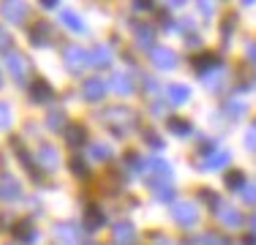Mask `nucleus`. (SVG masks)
<instances>
[{"instance_id": "7ed1b4c3", "label": "nucleus", "mask_w": 256, "mask_h": 245, "mask_svg": "<svg viewBox=\"0 0 256 245\" xmlns=\"http://www.w3.org/2000/svg\"><path fill=\"white\" fill-rule=\"evenodd\" d=\"M104 118L112 122V128H118V134H126V128L131 126V122H136L134 112H128V109H123V106H118V109H112V112H106Z\"/></svg>"}, {"instance_id": "a878e982", "label": "nucleus", "mask_w": 256, "mask_h": 245, "mask_svg": "<svg viewBox=\"0 0 256 245\" xmlns=\"http://www.w3.org/2000/svg\"><path fill=\"white\" fill-rule=\"evenodd\" d=\"M169 98H172L174 104H186L188 98H191V90H188L186 84H172V88H169Z\"/></svg>"}, {"instance_id": "c85d7f7f", "label": "nucleus", "mask_w": 256, "mask_h": 245, "mask_svg": "<svg viewBox=\"0 0 256 245\" xmlns=\"http://www.w3.org/2000/svg\"><path fill=\"white\" fill-rule=\"evenodd\" d=\"M46 122H50V128H52V131H58V128H66V126H63L66 118H63V112H60V109H54V112H50V120H46Z\"/></svg>"}, {"instance_id": "c9c22d12", "label": "nucleus", "mask_w": 256, "mask_h": 245, "mask_svg": "<svg viewBox=\"0 0 256 245\" xmlns=\"http://www.w3.org/2000/svg\"><path fill=\"white\" fill-rule=\"evenodd\" d=\"M246 144H248V150H254V152H256V126L246 134Z\"/></svg>"}, {"instance_id": "79ce46f5", "label": "nucleus", "mask_w": 256, "mask_h": 245, "mask_svg": "<svg viewBox=\"0 0 256 245\" xmlns=\"http://www.w3.org/2000/svg\"><path fill=\"white\" fill-rule=\"evenodd\" d=\"M242 245H256V234H246L242 237Z\"/></svg>"}, {"instance_id": "0eeeda50", "label": "nucleus", "mask_w": 256, "mask_h": 245, "mask_svg": "<svg viewBox=\"0 0 256 245\" xmlns=\"http://www.w3.org/2000/svg\"><path fill=\"white\" fill-rule=\"evenodd\" d=\"M88 66H96V68H106V66H112V49L109 46H93L88 52Z\"/></svg>"}, {"instance_id": "b1692460", "label": "nucleus", "mask_w": 256, "mask_h": 245, "mask_svg": "<svg viewBox=\"0 0 256 245\" xmlns=\"http://www.w3.org/2000/svg\"><path fill=\"white\" fill-rule=\"evenodd\" d=\"M169 131L178 134V136H188L191 134V122L182 118H169Z\"/></svg>"}, {"instance_id": "dca6fc26", "label": "nucleus", "mask_w": 256, "mask_h": 245, "mask_svg": "<svg viewBox=\"0 0 256 245\" xmlns=\"http://www.w3.org/2000/svg\"><path fill=\"white\" fill-rule=\"evenodd\" d=\"M14 237H16L20 242L33 245V242H36V229H33V220H20V224L14 226Z\"/></svg>"}, {"instance_id": "5701e85b", "label": "nucleus", "mask_w": 256, "mask_h": 245, "mask_svg": "<svg viewBox=\"0 0 256 245\" xmlns=\"http://www.w3.org/2000/svg\"><path fill=\"white\" fill-rule=\"evenodd\" d=\"M66 128H68V131H66V139H68V144H74V147L84 144L88 134H84V128H82V126H66Z\"/></svg>"}, {"instance_id": "9b49d317", "label": "nucleus", "mask_w": 256, "mask_h": 245, "mask_svg": "<svg viewBox=\"0 0 256 245\" xmlns=\"http://www.w3.org/2000/svg\"><path fill=\"white\" fill-rule=\"evenodd\" d=\"M106 88H112L114 93H120V96H131L134 93V76L131 74H112V82H109Z\"/></svg>"}, {"instance_id": "39448f33", "label": "nucleus", "mask_w": 256, "mask_h": 245, "mask_svg": "<svg viewBox=\"0 0 256 245\" xmlns=\"http://www.w3.org/2000/svg\"><path fill=\"white\" fill-rule=\"evenodd\" d=\"M112 234H114V242H118V245H134V242H136V229H134V224H128V220L114 224L112 226Z\"/></svg>"}, {"instance_id": "4468645a", "label": "nucleus", "mask_w": 256, "mask_h": 245, "mask_svg": "<svg viewBox=\"0 0 256 245\" xmlns=\"http://www.w3.org/2000/svg\"><path fill=\"white\" fill-rule=\"evenodd\" d=\"M38 164H41V169H46V172L58 169L60 166V152L54 150V147H41L38 150Z\"/></svg>"}, {"instance_id": "4be33fe9", "label": "nucleus", "mask_w": 256, "mask_h": 245, "mask_svg": "<svg viewBox=\"0 0 256 245\" xmlns=\"http://www.w3.org/2000/svg\"><path fill=\"white\" fill-rule=\"evenodd\" d=\"M88 156L93 158V161H109V158H112V150H109V144H104V142H96V144H90Z\"/></svg>"}, {"instance_id": "f257e3e1", "label": "nucleus", "mask_w": 256, "mask_h": 245, "mask_svg": "<svg viewBox=\"0 0 256 245\" xmlns=\"http://www.w3.org/2000/svg\"><path fill=\"white\" fill-rule=\"evenodd\" d=\"M148 172H150V186L153 188H164L172 180V166H169L166 161H161V158H153V161L148 164Z\"/></svg>"}, {"instance_id": "c03bdc74", "label": "nucleus", "mask_w": 256, "mask_h": 245, "mask_svg": "<svg viewBox=\"0 0 256 245\" xmlns=\"http://www.w3.org/2000/svg\"><path fill=\"white\" fill-rule=\"evenodd\" d=\"M148 90L150 93H158V82H148Z\"/></svg>"}, {"instance_id": "6e6552de", "label": "nucleus", "mask_w": 256, "mask_h": 245, "mask_svg": "<svg viewBox=\"0 0 256 245\" xmlns=\"http://www.w3.org/2000/svg\"><path fill=\"white\" fill-rule=\"evenodd\" d=\"M25 14H28L25 3H3L0 6V16L8 20V22H14V24H20L22 20H25Z\"/></svg>"}, {"instance_id": "412c9836", "label": "nucleus", "mask_w": 256, "mask_h": 245, "mask_svg": "<svg viewBox=\"0 0 256 245\" xmlns=\"http://www.w3.org/2000/svg\"><path fill=\"white\" fill-rule=\"evenodd\" d=\"M84 224H88L90 232H96V229H101V226L106 224V218H104V212L98 210V207H90V210H88V218H84Z\"/></svg>"}, {"instance_id": "f3484780", "label": "nucleus", "mask_w": 256, "mask_h": 245, "mask_svg": "<svg viewBox=\"0 0 256 245\" xmlns=\"http://www.w3.org/2000/svg\"><path fill=\"white\" fill-rule=\"evenodd\" d=\"M54 234H58V240L63 245H79V232H76V226H71V224H60L58 229H54Z\"/></svg>"}, {"instance_id": "c756f323", "label": "nucleus", "mask_w": 256, "mask_h": 245, "mask_svg": "<svg viewBox=\"0 0 256 245\" xmlns=\"http://www.w3.org/2000/svg\"><path fill=\"white\" fill-rule=\"evenodd\" d=\"M11 120H14V114H11V106H8V104H0V128H8Z\"/></svg>"}, {"instance_id": "f704fd0d", "label": "nucleus", "mask_w": 256, "mask_h": 245, "mask_svg": "<svg viewBox=\"0 0 256 245\" xmlns=\"http://www.w3.org/2000/svg\"><path fill=\"white\" fill-rule=\"evenodd\" d=\"M240 196H242V202H248V204H256V188H242Z\"/></svg>"}, {"instance_id": "20e7f679", "label": "nucleus", "mask_w": 256, "mask_h": 245, "mask_svg": "<svg viewBox=\"0 0 256 245\" xmlns=\"http://www.w3.org/2000/svg\"><path fill=\"white\" fill-rule=\"evenodd\" d=\"M6 68L11 71V76H14L16 82H22L30 71V60L25 54H8V58H6Z\"/></svg>"}, {"instance_id": "1a4fd4ad", "label": "nucleus", "mask_w": 256, "mask_h": 245, "mask_svg": "<svg viewBox=\"0 0 256 245\" xmlns=\"http://www.w3.org/2000/svg\"><path fill=\"white\" fill-rule=\"evenodd\" d=\"M153 63L158 66V68L169 71V68H174V66H178V54H174L172 49H166V46H156L153 49Z\"/></svg>"}, {"instance_id": "4c0bfd02", "label": "nucleus", "mask_w": 256, "mask_h": 245, "mask_svg": "<svg viewBox=\"0 0 256 245\" xmlns=\"http://www.w3.org/2000/svg\"><path fill=\"white\" fill-rule=\"evenodd\" d=\"M202 199H204L210 207H218V196L212 194V191H202Z\"/></svg>"}, {"instance_id": "58836bf2", "label": "nucleus", "mask_w": 256, "mask_h": 245, "mask_svg": "<svg viewBox=\"0 0 256 245\" xmlns=\"http://www.w3.org/2000/svg\"><path fill=\"white\" fill-rule=\"evenodd\" d=\"M148 144H153V147H158V150H161V147H164V139L158 136V134H148Z\"/></svg>"}, {"instance_id": "7c9ffc66", "label": "nucleus", "mask_w": 256, "mask_h": 245, "mask_svg": "<svg viewBox=\"0 0 256 245\" xmlns=\"http://www.w3.org/2000/svg\"><path fill=\"white\" fill-rule=\"evenodd\" d=\"M71 169H74V174H79V177L88 174V164H84L82 158H71Z\"/></svg>"}, {"instance_id": "ea45409f", "label": "nucleus", "mask_w": 256, "mask_h": 245, "mask_svg": "<svg viewBox=\"0 0 256 245\" xmlns=\"http://www.w3.org/2000/svg\"><path fill=\"white\" fill-rule=\"evenodd\" d=\"M199 11H202L204 16H212V11H216V6H212V3H199Z\"/></svg>"}, {"instance_id": "aec40b11", "label": "nucleus", "mask_w": 256, "mask_h": 245, "mask_svg": "<svg viewBox=\"0 0 256 245\" xmlns=\"http://www.w3.org/2000/svg\"><path fill=\"white\" fill-rule=\"evenodd\" d=\"M232 161V156H229V152H221V150H212L210 152V156H207L204 158V169H224V166H226V164Z\"/></svg>"}, {"instance_id": "cd10ccee", "label": "nucleus", "mask_w": 256, "mask_h": 245, "mask_svg": "<svg viewBox=\"0 0 256 245\" xmlns=\"http://www.w3.org/2000/svg\"><path fill=\"white\" fill-rule=\"evenodd\" d=\"M224 182H226V188H240V191H242V182H246V174H242V172H226Z\"/></svg>"}, {"instance_id": "f03ea898", "label": "nucleus", "mask_w": 256, "mask_h": 245, "mask_svg": "<svg viewBox=\"0 0 256 245\" xmlns=\"http://www.w3.org/2000/svg\"><path fill=\"white\" fill-rule=\"evenodd\" d=\"M172 216L180 226H194L199 220V210H196V204H191V202H180V204H174Z\"/></svg>"}, {"instance_id": "473e14b6", "label": "nucleus", "mask_w": 256, "mask_h": 245, "mask_svg": "<svg viewBox=\"0 0 256 245\" xmlns=\"http://www.w3.org/2000/svg\"><path fill=\"white\" fill-rule=\"evenodd\" d=\"M226 112H229V114H234V118H237V114H246V104L229 101V104H226Z\"/></svg>"}, {"instance_id": "9d476101", "label": "nucleus", "mask_w": 256, "mask_h": 245, "mask_svg": "<svg viewBox=\"0 0 256 245\" xmlns=\"http://www.w3.org/2000/svg\"><path fill=\"white\" fill-rule=\"evenodd\" d=\"M66 66H68L71 71H82L84 66H88V52L79 46H68L66 49Z\"/></svg>"}, {"instance_id": "72a5a7b5", "label": "nucleus", "mask_w": 256, "mask_h": 245, "mask_svg": "<svg viewBox=\"0 0 256 245\" xmlns=\"http://www.w3.org/2000/svg\"><path fill=\"white\" fill-rule=\"evenodd\" d=\"M156 194H158V199H161V202H172L174 199V191H172V188H166V186L156 188Z\"/></svg>"}, {"instance_id": "2f4dec72", "label": "nucleus", "mask_w": 256, "mask_h": 245, "mask_svg": "<svg viewBox=\"0 0 256 245\" xmlns=\"http://www.w3.org/2000/svg\"><path fill=\"white\" fill-rule=\"evenodd\" d=\"M202 242H204V245H232L226 237H218V234H204Z\"/></svg>"}, {"instance_id": "bb28decb", "label": "nucleus", "mask_w": 256, "mask_h": 245, "mask_svg": "<svg viewBox=\"0 0 256 245\" xmlns=\"http://www.w3.org/2000/svg\"><path fill=\"white\" fill-rule=\"evenodd\" d=\"M63 24H66V28H71V30H76V33H84V30H88V28H84V22L79 20L76 14H68V11L63 14Z\"/></svg>"}, {"instance_id": "423d86ee", "label": "nucleus", "mask_w": 256, "mask_h": 245, "mask_svg": "<svg viewBox=\"0 0 256 245\" xmlns=\"http://www.w3.org/2000/svg\"><path fill=\"white\" fill-rule=\"evenodd\" d=\"M20 194H22V186H20V180H16V177L0 174V196H3V199L16 202V199H20Z\"/></svg>"}, {"instance_id": "a211bd4d", "label": "nucleus", "mask_w": 256, "mask_h": 245, "mask_svg": "<svg viewBox=\"0 0 256 245\" xmlns=\"http://www.w3.org/2000/svg\"><path fill=\"white\" fill-rule=\"evenodd\" d=\"M30 98H33V101H38V104H46L52 98V88L44 82V79H36V82L30 84Z\"/></svg>"}, {"instance_id": "37998d69", "label": "nucleus", "mask_w": 256, "mask_h": 245, "mask_svg": "<svg viewBox=\"0 0 256 245\" xmlns=\"http://www.w3.org/2000/svg\"><path fill=\"white\" fill-rule=\"evenodd\" d=\"M150 112L158 118V114H164V106H161V104H153V106H150Z\"/></svg>"}, {"instance_id": "a18cd8bd", "label": "nucleus", "mask_w": 256, "mask_h": 245, "mask_svg": "<svg viewBox=\"0 0 256 245\" xmlns=\"http://www.w3.org/2000/svg\"><path fill=\"white\" fill-rule=\"evenodd\" d=\"M156 245H178V242H172V240H158Z\"/></svg>"}, {"instance_id": "393cba45", "label": "nucleus", "mask_w": 256, "mask_h": 245, "mask_svg": "<svg viewBox=\"0 0 256 245\" xmlns=\"http://www.w3.org/2000/svg\"><path fill=\"white\" fill-rule=\"evenodd\" d=\"M218 218H221L226 226H242V216L237 210H232V207H221V216Z\"/></svg>"}, {"instance_id": "a19ab883", "label": "nucleus", "mask_w": 256, "mask_h": 245, "mask_svg": "<svg viewBox=\"0 0 256 245\" xmlns=\"http://www.w3.org/2000/svg\"><path fill=\"white\" fill-rule=\"evenodd\" d=\"M248 58H251V63L256 66V44H248Z\"/></svg>"}, {"instance_id": "f8f14e48", "label": "nucleus", "mask_w": 256, "mask_h": 245, "mask_svg": "<svg viewBox=\"0 0 256 245\" xmlns=\"http://www.w3.org/2000/svg\"><path fill=\"white\" fill-rule=\"evenodd\" d=\"M194 68L199 74H207L210 68H221V58L216 52H204V54H196L194 58Z\"/></svg>"}, {"instance_id": "ddd939ff", "label": "nucleus", "mask_w": 256, "mask_h": 245, "mask_svg": "<svg viewBox=\"0 0 256 245\" xmlns=\"http://www.w3.org/2000/svg\"><path fill=\"white\" fill-rule=\"evenodd\" d=\"M134 36H136V41L142 46H153L156 41V28L148 22H134Z\"/></svg>"}, {"instance_id": "6ab92c4d", "label": "nucleus", "mask_w": 256, "mask_h": 245, "mask_svg": "<svg viewBox=\"0 0 256 245\" xmlns=\"http://www.w3.org/2000/svg\"><path fill=\"white\" fill-rule=\"evenodd\" d=\"M30 41H33L36 46H44V44H50V24H46V22H38V24H33V28H30Z\"/></svg>"}, {"instance_id": "49530a36", "label": "nucleus", "mask_w": 256, "mask_h": 245, "mask_svg": "<svg viewBox=\"0 0 256 245\" xmlns=\"http://www.w3.org/2000/svg\"><path fill=\"white\" fill-rule=\"evenodd\" d=\"M251 224H254V229H256V218H254V220H251Z\"/></svg>"}, {"instance_id": "2eb2a0df", "label": "nucleus", "mask_w": 256, "mask_h": 245, "mask_svg": "<svg viewBox=\"0 0 256 245\" xmlns=\"http://www.w3.org/2000/svg\"><path fill=\"white\" fill-rule=\"evenodd\" d=\"M106 84L101 82V79H88V82H84V98H88V101H101L104 96H106Z\"/></svg>"}, {"instance_id": "e433bc0d", "label": "nucleus", "mask_w": 256, "mask_h": 245, "mask_svg": "<svg viewBox=\"0 0 256 245\" xmlns=\"http://www.w3.org/2000/svg\"><path fill=\"white\" fill-rule=\"evenodd\" d=\"M3 49H11V36L0 28V52H3Z\"/></svg>"}]
</instances>
